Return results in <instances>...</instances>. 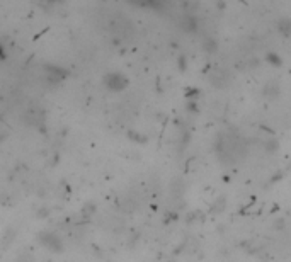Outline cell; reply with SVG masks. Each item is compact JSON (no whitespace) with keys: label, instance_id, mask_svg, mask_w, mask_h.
Here are the masks:
<instances>
[{"label":"cell","instance_id":"1","mask_svg":"<svg viewBox=\"0 0 291 262\" xmlns=\"http://www.w3.org/2000/svg\"><path fill=\"white\" fill-rule=\"evenodd\" d=\"M102 83H104V87L107 89V91L111 92H121L124 91V89L128 87V77L124 73L121 72H109L106 73L104 77H102Z\"/></svg>","mask_w":291,"mask_h":262},{"label":"cell","instance_id":"2","mask_svg":"<svg viewBox=\"0 0 291 262\" xmlns=\"http://www.w3.org/2000/svg\"><path fill=\"white\" fill-rule=\"evenodd\" d=\"M38 238H39V242H41V245L46 247L48 250L55 252V254H61V252H65L63 242H61V238L58 237L56 233H53V232H43Z\"/></svg>","mask_w":291,"mask_h":262},{"label":"cell","instance_id":"3","mask_svg":"<svg viewBox=\"0 0 291 262\" xmlns=\"http://www.w3.org/2000/svg\"><path fill=\"white\" fill-rule=\"evenodd\" d=\"M44 72H46L48 75V80H50L51 83H58L61 82L63 78L68 75V70H65L63 66H58V65H51V63H46L43 66Z\"/></svg>","mask_w":291,"mask_h":262},{"label":"cell","instance_id":"4","mask_svg":"<svg viewBox=\"0 0 291 262\" xmlns=\"http://www.w3.org/2000/svg\"><path fill=\"white\" fill-rule=\"evenodd\" d=\"M208 80H209V83H211L213 87L223 89V87H227L228 83H230V75H228L225 70L218 68V70H214L211 75H209Z\"/></svg>","mask_w":291,"mask_h":262},{"label":"cell","instance_id":"5","mask_svg":"<svg viewBox=\"0 0 291 262\" xmlns=\"http://www.w3.org/2000/svg\"><path fill=\"white\" fill-rule=\"evenodd\" d=\"M179 26L184 33H189V34H194L198 31V17L194 14H184L179 21Z\"/></svg>","mask_w":291,"mask_h":262},{"label":"cell","instance_id":"6","mask_svg":"<svg viewBox=\"0 0 291 262\" xmlns=\"http://www.w3.org/2000/svg\"><path fill=\"white\" fill-rule=\"evenodd\" d=\"M262 96L266 97V99H277V97L281 96V85L277 80H269L266 83V85L262 87Z\"/></svg>","mask_w":291,"mask_h":262},{"label":"cell","instance_id":"7","mask_svg":"<svg viewBox=\"0 0 291 262\" xmlns=\"http://www.w3.org/2000/svg\"><path fill=\"white\" fill-rule=\"evenodd\" d=\"M276 28L283 36H291V19L289 17H281L279 21L276 22Z\"/></svg>","mask_w":291,"mask_h":262},{"label":"cell","instance_id":"8","mask_svg":"<svg viewBox=\"0 0 291 262\" xmlns=\"http://www.w3.org/2000/svg\"><path fill=\"white\" fill-rule=\"evenodd\" d=\"M203 51L208 53V55H214L218 51V41L213 38H208L203 41Z\"/></svg>","mask_w":291,"mask_h":262},{"label":"cell","instance_id":"9","mask_svg":"<svg viewBox=\"0 0 291 262\" xmlns=\"http://www.w3.org/2000/svg\"><path fill=\"white\" fill-rule=\"evenodd\" d=\"M264 150H266L267 153H276L277 150H279V141L276 138H269L264 143Z\"/></svg>","mask_w":291,"mask_h":262},{"label":"cell","instance_id":"10","mask_svg":"<svg viewBox=\"0 0 291 262\" xmlns=\"http://www.w3.org/2000/svg\"><path fill=\"white\" fill-rule=\"evenodd\" d=\"M266 60H267V63L272 65V66H276V68H277V66L283 65V58H281V56L277 55V53H267Z\"/></svg>","mask_w":291,"mask_h":262},{"label":"cell","instance_id":"11","mask_svg":"<svg viewBox=\"0 0 291 262\" xmlns=\"http://www.w3.org/2000/svg\"><path fill=\"white\" fill-rule=\"evenodd\" d=\"M126 135H128V138H129V140L138 141V143H145V141H147V138H141V135H140V133H138V131L129 130V131L126 133Z\"/></svg>","mask_w":291,"mask_h":262},{"label":"cell","instance_id":"12","mask_svg":"<svg viewBox=\"0 0 291 262\" xmlns=\"http://www.w3.org/2000/svg\"><path fill=\"white\" fill-rule=\"evenodd\" d=\"M84 213H86V215H87V216H91V215H92V213H96V206H94V204H92V203H89V204H87V206H86V208H84Z\"/></svg>","mask_w":291,"mask_h":262},{"label":"cell","instance_id":"13","mask_svg":"<svg viewBox=\"0 0 291 262\" xmlns=\"http://www.w3.org/2000/svg\"><path fill=\"white\" fill-rule=\"evenodd\" d=\"M177 65H179V68H181L182 72H184V70H186V58H184V56H179Z\"/></svg>","mask_w":291,"mask_h":262},{"label":"cell","instance_id":"14","mask_svg":"<svg viewBox=\"0 0 291 262\" xmlns=\"http://www.w3.org/2000/svg\"><path fill=\"white\" fill-rule=\"evenodd\" d=\"M274 228L276 230H283L284 228V221L283 220H277L276 223H274Z\"/></svg>","mask_w":291,"mask_h":262},{"label":"cell","instance_id":"15","mask_svg":"<svg viewBox=\"0 0 291 262\" xmlns=\"http://www.w3.org/2000/svg\"><path fill=\"white\" fill-rule=\"evenodd\" d=\"M187 109H189V111H194V113H196V111H198V108H196L194 102H189V104H187Z\"/></svg>","mask_w":291,"mask_h":262},{"label":"cell","instance_id":"16","mask_svg":"<svg viewBox=\"0 0 291 262\" xmlns=\"http://www.w3.org/2000/svg\"><path fill=\"white\" fill-rule=\"evenodd\" d=\"M48 213H50V211H48V210H39V216H46V215H48Z\"/></svg>","mask_w":291,"mask_h":262}]
</instances>
